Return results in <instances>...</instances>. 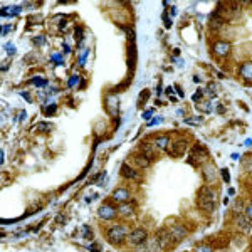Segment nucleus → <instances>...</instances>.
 <instances>
[{
  "label": "nucleus",
  "mask_w": 252,
  "mask_h": 252,
  "mask_svg": "<svg viewBox=\"0 0 252 252\" xmlns=\"http://www.w3.org/2000/svg\"><path fill=\"white\" fill-rule=\"evenodd\" d=\"M244 214H246V217L252 222V202H249V204L244 207Z\"/></svg>",
  "instance_id": "22"
},
{
  "label": "nucleus",
  "mask_w": 252,
  "mask_h": 252,
  "mask_svg": "<svg viewBox=\"0 0 252 252\" xmlns=\"http://www.w3.org/2000/svg\"><path fill=\"white\" fill-rule=\"evenodd\" d=\"M217 190L210 185H202L197 192V205L202 212L214 214L217 210Z\"/></svg>",
  "instance_id": "1"
},
{
  "label": "nucleus",
  "mask_w": 252,
  "mask_h": 252,
  "mask_svg": "<svg viewBox=\"0 0 252 252\" xmlns=\"http://www.w3.org/2000/svg\"><path fill=\"white\" fill-rule=\"evenodd\" d=\"M190 158L205 163V161H209V152H207V148L202 143H195L193 148H192V153H190Z\"/></svg>",
  "instance_id": "15"
},
{
  "label": "nucleus",
  "mask_w": 252,
  "mask_h": 252,
  "mask_svg": "<svg viewBox=\"0 0 252 252\" xmlns=\"http://www.w3.org/2000/svg\"><path fill=\"white\" fill-rule=\"evenodd\" d=\"M120 173H121V177L128 182H135V184H141V182H143V175H141V172H138V168H135L131 163L121 165Z\"/></svg>",
  "instance_id": "6"
},
{
  "label": "nucleus",
  "mask_w": 252,
  "mask_h": 252,
  "mask_svg": "<svg viewBox=\"0 0 252 252\" xmlns=\"http://www.w3.org/2000/svg\"><path fill=\"white\" fill-rule=\"evenodd\" d=\"M97 217L104 222L115 220V219L118 217V207H115L113 202H104V204L97 209Z\"/></svg>",
  "instance_id": "9"
},
{
  "label": "nucleus",
  "mask_w": 252,
  "mask_h": 252,
  "mask_svg": "<svg viewBox=\"0 0 252 252\" xmlns=\"http://www.w3.org/2000/svg\"><path fill=\"white\" fill-rule=\"evenodd\" d=\"M148 239H150V235L145 227H135V229H131V232L128 234L126 244H128L129 247H140V246H143Z\"/></svg>",
  "instance_id": "4"
},
{
  "label": "nucleus",
  "mask_w": 252,
  "mask_h": 252,
  "mask_svg": "<svg viewBox=\"0 0 252 252\" xmlns=\"http://www.w3.org/2000/svg\"><path fill=\"white\" fill-rule=\"evenodd\" d=\"M200 172H202V178L205 180V184H215V180H217L219 177V172L217 168H215V165L212 163V161H205V163L200 165Z\"/></svg>",
  "instance_id": "11"
},
{
  "label": "nucleus",
  "mask_w": 252,
  "mask_h": 252,
  "mask_svg": "<svg viewBox=\"0 0 252 252\" xmlns=\"http://www.w3.org/2000/svg\"><path fill=\"white\" fill-rule=\"evenodd\" d=\"M131 161H133V166L138 170H148L150 166H152V160L150 158H146L145 155H141L140 152L135 153V155L131 157Z\"/></svg>",
  "instance_id": "17"
},
{
  "label": "nucleus",
  "mask_w": 252,
  "mask_h": 252,
  "mask_svg": "<svg viewBox=\"0 0 252 252\" xmlns=\"http://www.w3.org/2000/svg\"><path fill=\"white\" fill-rule=\"evenodd\" d=\"M223 26H225V20L220 19V17H219V15L214 12V14L210 15V29H212V31H220Z\"/></svg>",
  "instance_id": "20"
},
{
  "label": "nucleus",
  "mask_w": 252,
  "mask_h": 252,
  "mask_svg": "<svg viewBox=\"0 0 252 252\" xmlns=\"http://www.w3.org/2000/svg\"><path fill=\"white\" fill-rule=\"evenodd\" d=\"M152 141H153V145H155V148L161 153L168 150L170 143H172V138H170V135H157Z\"/></svg>",
  "instance_id": "18"
},
{
  "label": "nucleus",
  "mask_w": 252,
  "mask_h": 252,
  "mask_svg": "<svg viewBox=\"0 0 252 252\" xmlns=\"http://www.w3.org/2000/svg\"><path fill=\"white\" fill-rule=\"evenodd\" d=\"M251 244H252V239H251Z\"/></svg>",
  "instance_id": "24"
},
{
  "label": "nucleus",
  "mask_w": 252,
  "mask_h": 252,
  "mask_svg": "<svg viewBox=\"0 0 252 252\" xmlns=\"http://www.w3.org/2000/svg\"><path fill=\"white\" fill-rule=\"evenodd\" d=\"M166 152H168V155L172 158H182L189 152V140L187 138H180V140L173 141V143H170Z\"/></svg>",
  "instance_id": "7"
},
{
  "label": "nucleus",
  "mask_w": 252,
  "mask_h": 252,
  "mask_svg": "<svg viewBox=\"0 0 252 252\" xmlns=\"http://www.w3.org/2000/svg\"><path fill=\"white\" fill-rule=\"evenodd\" d=\"M138 152L141 153V155H145L146 158H150V160H157V157L160 155V152L155 148V145H153V141L150 140H143L138 146Z\"/></svg>",
  "instance_id": "12"
},
{
  "label": "nucleus",
  "mask_w": 252,
  "mask_h": 252,
  "mask_svg": "<svg viewBox=\"0 0 252 252\" xmlns=\"http://www.w3.org/2000/svg\"><path fill=\"white\" fill-rule=\"evenodd\" d=\"M235 12H237V3H223V2H220V3H217V7H215V14H217L220 19L225 20V24L232 20Z\"/></svg>",
  "instance_id": "8"
},
{
  "label": "nucleus",
  "mask_w": 252,
  "mask_h": 252,
  "mask_svg": "<svg viewBox=\"0 0 252 252\" xmlns=\"http://www.w3.org/2000/svg\"><path fill=\"white\" fill-rule=\"evenodd\" d=\"M193 252H215V249L210 242H202L193 247Z\"/></svg>",
  "instance_id": "21"
},
{
  "label": "nucleus",
  "mask_w": 252,
  "mask_h": 252,
  "mask_svg": "<svg viewBox=\"0 0 252 252\" xmlns=\"http://www.w3.org/2000/svg\"><path fill=\"white\" fill-rule=\"evenodd\" d=\"M131 198H133V195L129 192L128 187H118V189L113 190V193H111L113 204H118V205L128 204V202H131Z\"/></svg>",
  "instance_id": "10"
},
{
  "label": "nucleus",
  "mask_w": 252,
  "mask_h": 252,
  "mask_svg": "<svg viewBox=\"0 0 252 252\" xmlns=\"http://www.w3.org/2000/svg\"><path fill=\"white\" fill-rule=\"evenodd\" d=\"M230 52H232V46H230L229 40H225V39L214 40V44H212V54H214L215 59H219V61L227 59L230 56Z\"/></svg>",
  "instance_id": "5"
},
{
  "label": "nucleus",
  "mask_w": 252,
  "mask_h": 252,
  "mask_svg": "<svg viewBox=\"0 0 252 252\" xmlns=\"http://www.w3.org/2000/svg\"><path fill=\"white\" fill-rule=\"evenodd\" d=\"M166 229L170 230V234L173 235V239L177 242H182L184 239L189 237V229L184 223H170V225H166Z\"/></svg>",
  "instance_id": "14"
},
{
  "label": "nucleus",
  "mask_w": 252,
  "mask_h": 252,
  "mask_svg": "<svg viewBox=\"0 0 252 252\" xmlns=\"http://www.w3.org/2000/svg\"><path fill=\"white\" fill-rule=\"evenodd\" d=\"M155 241H157L158 247H160V251H161V252L172 251V249H175V246L178 244V242L173 239V235L170 234V230L166 229V227H161L160 230H157Z\"/></svg>",
  "instance_id": "3"
},
{
  "label": "nucleus",
  "mask_w": 252,
  "mask_h": 252,
  "mask_svg": "<svg viewBox=\"0 0 252 252\" xmlns=\"http://www.w3.org/2000/svg\"><path fill=\"white\" fill-rule=\"evenodd\" d=\"M234 225L237 230H241V232H247V230L252 227V222L249 219L246 217V214H244V210H235L234 212Z\"/></svg>",
  "instance_id": "13"
},
{
  "label": "nucleus",
  "mask_w": 252,
  "mask_h": 252,
  "mask_svg": "<svg viewBox=\"0 0 252 252\" xmlns=\"http://www.w3.org/2000/svg\"><path fill=\"white\" fill-rule=\"evenodd\" d=\"M220 172H222V178H223V180L229 182V180H230V177H229V170L223 168V170H220Z\"/></svg>",
  "instance_id": "23"
},
{
  "label": "nucleus",
  "mask_w": 252,
  "mask_h": 252,
  "mask_svg": "<svg viewBox=\"0 0 252 252\" xmlns=\"http://www.w3.org/2000/svg\"><path fill=\"white\" fill-rule=\"evenodd\" d=\"M129 232H131V229H129L128 223L116 222L106 229V239L109 244H113V246H121V244L126 242Z\"/></svg>",
  "instance_id": "2"
},
{
  "label": "nucleus",
  "mask_w": 252,
  "mask_h": 252,
  "mask_svg": "<svg viewBox=\"0 0 252 252\" xmlns=\"http://www.w3.org/2000/svg\"><path fill=\"white\" fill-rule=\"evenodd\" d=\"M135 214H136V204H131V202H128V204L118 205V217L131 219V217H135Z\"/></svg>",
  "instance_id": "16"
},
{
  "label": "nucleus",
  "mask_w": 252,
  "mask_h": 252,
  "mask_svg": "<svg viewBox=\"0 0 252 252\" xmlns=\"http://www.w3.org/2000/svg\"><path fill=\"white\" fill-rule=\"evenodd\" d=\"M237 74L246 81V83H252V61H246L237 67Z\"/></svg>",
  "instance_id": "19"
}]
</instances>
